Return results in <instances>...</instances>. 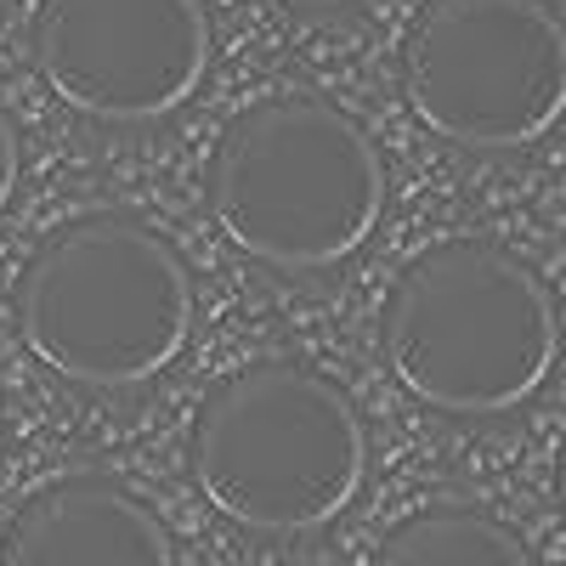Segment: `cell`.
Instances as JSON below:
<instances>
[{"label": "cell", "instance_id": "8fae6325", "mask_svg": "<svg viewBox=\"0 0 566 566\" xmlns=\"http://www.w3.org/2000/svg\"><path fill=\"white\" fill-rule=\"evenodd\" d=\"M295 7H346V0H295Z\"/></svg>", "mask_w": 566, "mask_h": 566}, {"label": "cell", "instance_id": "8992f818", "mask_svg": "<svg viewBox=\"0 0 566 566\" xmlns=\"http://www.w3.org/2000/svg\"><path fill=\"white\" fill-rule=\"evenodd\" d=\"M34 69L91 119H165L210 69V18L199 0H40Z\"/></svg>", "mask_w": 566, "mask_h": 566}, {"label": "cell", "instance_id": "52a82bcc", "mask_svg": "<svg viewBox=\"0 0 566 566\" xmlns=\"http://www.w3.org/2000/svg\"><path fill=\"white\" fill-rule=\"evenodd\" d=\"M0 566H176L170 527L108 476L40 488L0 538Z\"/></svg>", "mask_w": 566, "mask_h": 566}, {"label": "cell", "instance_id": "30bf717a", "mask_svg": "<svg viewBox=\"0 0 566 566\" xmlns=\"http://www.w3.org/2000/svg\"><path fill=\"white\" fill-rule=\"evenodd\" d=\"M560 510H566V448H560Z\"/></svg>", "mask_w": 566, "mask_h": 566}, {"label": "cell", "instance_id": "7a4b0ae2", "mask_svg": "<svg viewBox=\"0 0 566 566\" xmlns=\"http://www.w3.org/2000/svg\"><path fill=\"white\" fill-rule=\"evenodd\" d=\"M386 363L437 413H510L555 368L560 323L544 277L488 239H448L386 295Z\"/></svg>", "mask_w": 566, "mask_h": 566}, {"label": "cell", "instance_id": "9c48e42d", "mask_svg": "<svg viewBox=\"0 0 566 566\" xmlns=\"http://www.w3.org/2000/svg\"><path fill=\"white\" fill-rule=\"evenodd\" d=\"M12 187H18V130H12L7 114H0V210H7Z\"/></svg>", "mask_w": 566, "mask_h": 566}, {"label": "cell", "instance_id": "ba28073f", "mask_svg": "<svg viewBox=\"0 0 566 566\" xmlns=\"http://www.w3.org/2000/svg\"><path fill=\"white\" fill-rule=\"evenodd\" d=\"M374 566H538L527 544L482 510H419L397 522Z\"/></svg>", "mask_w": 566, "mask_h": 566}, {"label": "cell", "instance_id": "6da1fadb", "mask_svg": "<svg viewBox=\"0 0 566 566\" xmlns=\"http://www.w3.org/2000/svg\"><path fill=\"white\" fill-rule=\"evenodd\" d=\"M210 210L244 255L277 272H317L363 250L380 227L386 165L346 108L312 91H277L221 130Z\"/></svg>", "mask_w": 566, "mask_h": 566}, {"label": "cell", "instance_id": "277c9868", "mask_svg": "<svg viewBox=\"0 0 566 566\" xmlns=\"http://www.w3.org/2000/svg\"><path fill=\"white\" fill-rule=\"evenodd\" d=\"M23 346L74 386L125 391L187 346L193 277L136 216H80L45 239L18 283Z\"/></svg>", "mask_w": 566, "mask_h": 566}, {"label": "cell", "instance_id": "5b68a950", "mask_svg": "<svg viewBox=\"0 0 566 566\" xmlns=\"http://www.w3.org/2000/svg\"><path fill=\"white\" fill-rule=\"evenodd\" d=\"M402 97L459 148H527L566 114V23L549 0H431L402 40Z\"/></svg>", "mask_w": 566, "mask_h": 566}, {"label": "cell", "instance_id": "3957f363", "mask_svg": "<svg viewBox=\"0 0 566 566\" xmlns=\"http://www.w3.org/2000/svg\"><path fill=\"white\" fill-rule=\"evenodd\" d=\"M193 476L227 522L250 533H317L368 476L363 413L312 363H250L199 408Z\"/></svg>", "mask_w": 566, "mask_h": 566}]
</instances>
